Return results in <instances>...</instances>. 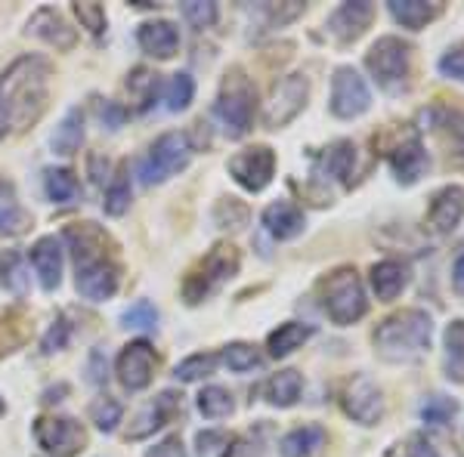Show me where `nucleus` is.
Masks as SVG:
<instances>
[{"mask_svg": "<svg viewBox=\"0 0 464 457\" xmlns=\"http://www.w3.org/2000/svg\"><path fill=\"white\" fill-rule=\"evenodd\" d=\"M50 62L44 56H22L0 74V121L10 130H28L47 109Z\"/></svg>", "mask_w": 464, "mask_h": 457, "instance_id": "f257e3e1", "label": "nucleus"}, {"mask_svg": "<svg viewBox=\"0 0 464 457\" xmlns=\"http://www.w3.org/2000/svg\"><path fill=\"white\" fill-rule=\"evenodd\" d=\"M65 242L74 253V266H78V294L102 303V300L115 297L118 281H121V269L111 257V238L96 223H78V226L65 229Z\"/></svg>", "mask_w": 464, "mask_h": 457, "instance_id": "f03ea898", "label": "nucleus"}, {"mask_svg": "<svg viewBox=\"0 0 464 457\" xmlns=\"http://www.w3.org/2000/svg\"><path fill=\"white\" fill-rule=\"evenodd\" d=\"M433 321L424 309L393 312L375 328V352L391 365H411L430 349Z\"/></svg>", "mask_w": 464, "mask_h": 457, "instance_id": "7ed1b4c3", "label": "nucleus"}, {"mask_svg": "<svg viewBox=\"0 0 464 457\" xmlns=\"http://www.w3.org/2000/svg\"><path fill=\"white\" fill-rule=\"evenodd\" d=\"M257 111V87L245 74V69H229L217 93V118L223 121L229 139H242L254 124Z\"/></svg>", "mask_w": 464, "mask_h": 457, "instance_id": "20e7f679", "label": "nucleus"}, {"mask_svg": "<svg viewBox=\"0 0 464 457\" xmlns=\"http://www.w3.org/2000/svg\"><path fill=\"white\" fill-rule=\"evenodd\" d=\"M365 69L375 78V84L391 96H400L409 90L411 78V47L402 37H378L372 50L365 53Z\"/></svg>", "mask_w": 464, "mask_h": 457, "instance_id": "39448f33", "label": "nucleus"}, {"mask_svg": "<svg viewBox=\"0 0 464 457\" xmlns=\"http://www.w3.org/2000/svg\"><path fill=\"white\" fill-rule=\"evenodd\" d=\"M322 306H325L328 319L341 328L356 325V321L369 312L365 288H362V281H359L353 266L334 269V272L322 281Z\"/></svg>", "mask_w": 464, "mask_h": 457, "instance_id": "423d86ee", "label": "nucleus"}, {"mask_svg": "<svg viewBox=\"0 0 464 457\" xmlns=\"http://www.w3.org/2000/svg\"><path fill=\"white\" fill-rule=\"evenodd\" d=\"M238 247L236 244H214L211 251L205 253V257L198 260L196 269H192L189 275H186L183 281V297L186 303H201V300H208L214 294V290H220L223 284H227L232 275L238 272Z\"/></svg>", "mask_w": 464, "mask_h": 457, "instance_id": "0eeeda50", "label": "nucleus"}, {"mask_svg": "<svg viewBox=\"0 0 464 457\" xmlns=\"http://www.w3.org/2000/svg\"><path fill=\"white\" fill-rule=\"evenodd\" d=\"M189 137L186 133H164V137L155 139V146L146 152V158L140 161V179H143V186H159L189 167Z\"/></svg>", "mask_w": 464, "mask_h": 457, "instance_id": "6e6552de", "label": "nucleus"}, {"mask_svg": "<svg viewBox=\"0 0 464 457\" xmlns=\"http://www.w3.org/2000/svg\"><path fill=\"white\" fill-rule=\"evenodd\" d=\"M306 100H310V81L304 74H285L269 90V100L264 106V124L269 130L288 127L306 109Z\"/></svg>", "mask_w": 464, "mask_h": 457, "instance_id": "1a4fd4ad", "label": "nucleus"}, {"mask_svg": "<svg viewBox=\"0 0 464 457\" xmlns=\"http://www.w3.org/2000/svg\"><path fill=\"white\" fill-rule=\"evenodd\" d=\"M372 106L369 84L362 81L353 65H341L332 78V115L341 121H353V118L365 115Z\"/></svg>", "mask_w": 464, "mask_h": 457, "instance_id": "9d476101", "label": "nucleus"}, {"mask_svg": "<svg viewBox=\"0 0 464 457\" xmlns=\"http://www.w3.org/2000/svg\"><path fill=\"white\" fill-rule=\"evenodd\" d=\"M341 405L347 411V417H353L356 424L362 426H375L381 417H384V393L372 377L365 374H353L347 380L341 393Z\"/></svg>", "mask_w": 464, "mask_h": 457, "instance_id": "9b49d317", "label": "nucleus"}, {"mask_svg": "<svg viewBox=\"0 0 464 457\" xmlns=\"http://www.w3.org/2000/svg\"><path fill=\"white\" fill-rule=\"evenodd\" d=\"M34 439L47 454L53 457H74L87 445V433L74 417H41L34 424Z\"/></svg>", "mask_w": 464, "mask_h": 457, "instance_id": "f8f14e48", "label": "nucleus"}, {"mask_svg": "<svg viewBox=\"0 0 464 457\" xmlns=\"http://www.w3.org/2000/svg\"><path fill=\"white\" fill-rule=\"evenodd\" d=\"M229 174L242 189L248 192H264L269 183H273L276 174V155L269 146H251L245 152H238L236 158L229 161Z\"/></svg>", "mask_w": 464, "mask_h": 457, "instance_id": "ddd939ff", "label": "nucleus"}, {"mask_svg": "<svg viewBox=\"0 0 464 457\" xmlns=\"http://www.w3.org/2000/svg\"><path fill=\"white\" fill-rule=\"evenodd\" d=\"M155 368H159V356H155V349L149 347L146 340L127 343L121 349V356H118V380H121L130 393H140V389H146L152 384Z\"/></svg>", "mask_w": 464, "mask_h": 457, "instance_id": "4468645a", "label": "nucleus"}, {"mask_svg": "<svg viewBox=\"0 0 464 457\" xmlns=\"http://www.w3.org/2000/svg\"><path fill=\"white\" fill-rule=\"evenodd\" d=\"M461 220H464V189L461 186H443V189L430 198L424 223H428L437 235H449V232H455L461 226Z\"/></svg>", "mask_w": 464, "mask_h": 457, "instance_id": "2eb2a0df", "label": "nucleus"}, {"mask_svg": "<svg viewBox=\"0 0 464 457\" xmlns=\"http://www.w3.org/2000/svg\"><path fill=\"white\" fill-rule=\"evenodd\" d=\"M375 19V6L369 0H356V4H341L338 10L328 16V32L334 34L338 43H353L365 34V28Z\"/></svg>", "mask_w": 464, "mask_h": 457, "instance_id": "dca6fc26", "label": "nucleus"}, {"mask_svg": "<svg viewBox=\"0 0 464 457\" xmlns=\"http://www.w3.org/2000/svg\"><path fill=\"white\" fill-rule=\"evenodd\" d=\"M387 161H391V170H393L396 183H400V186H415L418 179L424 176V170H428V148H424V142H421L418 133H411L409 139H402L400 146L387 155Z\"/></svg>", "mask_w": 464, "mask_h": 457, "instance_id": "f3484780", "label": "nucleus"}, {"mask_svg": "<svg viewBox=\"0 0 464 457\" xmlns=\"http://www.w3.org/2000/svg\"><path fill=\"white\" fill-rule=\"evenodd\" d=\"M430 130H437L449 146V161L452 167L464 170V115L461 111H446V109H430L428 115Z\"/></svg>", "mask_w": 464, "mask_h": 457, "instance_id": "a211bd4d", "label": "nucleus"}, {"mask_svg": "<svg viewBox=\"0 0 464 457\" xmlns=\"http://www.w3.org/2000/svg\"><path fill=\"white\" fill-rule=\"evenodd\" d=\"M264 226L276 242H291V238H297L306 229V216L291 201H273L264 211Z\"/></svg>", "mask_w": 464, "mask_h": 457, "instance_id": "6ab92c4d", "label": "nucleus"}, {"mask_svg": "<svg viewBox=\"0 0 464 457\" xmlns=\"http://www.w3.org/2000/svg\"><path fill=\"white\" fill-rule=\"evenodd\" d=\"M32 263L37 269V279H41L44 290H56L63 281V244L59 238L47 235L32 247Z\"/></svg>", "mask_w": 464, "mask_h": 457, "instance_id": "aec40b11", "label": "nucleus"}, {"mask_svg": "<svg viewBox=\"0 0 464 457\" xmlns=\"http://www.w3.org/2000/svg\"><path fill=\"white\" fill-rule=\"evenodd\" d=\"M28 34L41 37V41H47L50 47H56V50L74 47V28H69V22L59 16L56 10H50V6L37 10L34 16L28 19Z\"/></svg>", "mask_w": 464, "mask_h": 457, "instance_id": "412c9836", "label": "nucleus"}, {"mask_svg": "<svg viewBox=\"0 0 464 457\" xmlns=\"http://www.w3.org/2000/svg\"><path fill=\"white\" fill-rule=\"evenodd\" d=\"M409 281L411 272L400 260H381V263L372 266V290H375L381 303H391V300L400 297L409 288Z\"/></svg>", "mask_w": 464, "mask_h": 457, "instance_id": "4be33fe9", "label": "nucleus"}, {"mask_svg": "<svg viewBox=\"0 0 464 457\" xmlns=\"http://www.w3.org/2000/svg\"><path fill=\"white\" fill-rule=\"evenodd\" d=\"M137 41H140V47H143V53L155 56V59H170L179 47V32L174 28V22L159 19V22L140 25Z\"/></svg>", "mask_w": 464, "mask_h": 457, "instance_id": "5701e85b", "label": "nucleus"}, {"mask_svg": "<svg viewBox=\"0 0 464 457\" xmlns=\"http://www.w3.org/2000/svg\"><path fill=\"white\" fill-rule=\"evenodd\" d=\"M179 411V395L177 393H161L159 399H155L143 414L133 421V426L127 430V439H146L149 433H155L159 426H164L170 421V414H177Z\"/></svg>", "mask_w": 464, "mask_h": 457, "instance_id": "b1692460", "label": "nucleus"}, {"mask_svg": "<svg viewBox=\"0 0 464 457\" xmlns=\"http://www.w3.org/2000/svg\"><path fill=\"white\" fill-rule=\"evenodd\" d=\"M319 167L325 176L338 179V183L350 186L353 183V170H356V146L350 139H338L319 155Z\"/></svg>", "mask_w": 464, "mask_h": 457, "instance_id": "393cba45", "label": "nucleus"}, {"mask_svg": "<svg viewBox=\"0 0 464 457\" xmlns=\"http://www.w3.org/2000/svg\"><path fill=\"white\" fill-rule=\"evenodd\" d=\"M387 6H391V16L409 32H421L424 25H430L443 13L440 0H391Z\"/></svg>", "mask_w": 464, "mask_h": 457, "instance_id": "a878e982", "label": "nucleus"}, {"mask_svg": "<svg viewBox=\"0 0 464 457\" xmlns=\"http://www.w3.org/2000/svg\"><path fill=\"white\" fill-rule=\"evenodd\" d=\"M32 226V214L19 205L16 189L6 179H0V235L16 238Z\"/></svg>", "mask_w": 464, "mask_h": 457, "instance_id": "bb28decb", "label": "nucleus"}, {"mask_svg": "<svg viewBox=\"0 0 464 457\" xmlns=\"http://www.w3.org/2000/svg\"><path fill=\"white\" fill-rule=\"evenodd\" d=\"M443 374L452 384L464 386V319L446 325L443 334Z\"/></svg>", "mask_w": 464, "mask_h": 457, "instance_id": "cd10ccee", "label": "nucleus"}, {"mask_svg": "<svg viewBox=\"0 0 464 457\" xmlns=\"http://www.w3.org/2000/svg\"><path fill=\"white\" fill-rule=\"evenodd\" d=\"M328 433L319 424H304L282 439V457H313L325 448Z\"/></svg>", "mask_w": 464, "mask_h": 457, "instance_id": "c85d7f7f", "label": "nucleus"}, {"mask_svg": "<svg viewBox=\"0 0 464 457\" xmlns=\"http://www.w3.org/2000/svg\"><path fill=\"white\" fill-rule=\"evenodd\" d=\"M310 337H313L310 325H301V321H285V325H279L273 334H269L266 349H269V356H273V358H285L295 349H301Z\"/></svg>", "mask_w": 464, "mask_h": 457, "instance_id": "c756f323", "label": "nucleus"}, {"mask_svg": "<svg viewBox=\"0 0 464 457\" xmlns=\"http://www.w3.org/2000/svg\"><path fill=\"white\" fill-rule=\"evenodd\" d=\"M301 389H304V377L288 368V371L273 374V377L266 380L264 395L269 405H276V408H291V405L301 399Z\"/></svg>", "mask_w": 464, "mask_h": 457, "instance_id": "7c9ffc66", "label": "nucleus"}, {"mask_svg": "<svg viewBox=\"0 0 464 457\" xmlns=\"http://www.w3.org/2000/svg\"><path fill=\"white\" fill-rule=\"evenodd\" d=\"M44 186H47V198L53 201V205H74L81 195L78 176H74L69 167H50L47 174H44Z\"/></svg>", "mask_w": 464, "mask_h": 457, "instance_id": "2f4dec72", "label": "nucleus"}, {"mask_svg": "<svg viewBox=\"0 0 464 457\" xmlns=\"http://www.w3.org/2000/svg\"><path fill=\"white\" fill-rule=\"evenodd\" d=\"M81 139H84V115H81V109H72L63 118V124L56 127L53 148L59 155H74L81 148Z\"/></svg>", "mask_w": 464, "mask_h": 457, "instance_id": "473e14b6", "label": "nucleus"}, {"mask_svg": "<svg viewBox=\"0 0 464 457\" xmlns=\"http://www.w3.org/2000/svg\"><path fill=\"white\" fill-rule=\"evenodd\" d=\"M232 408H236V402H232V393L223 386H208L198 393V411L205 417H211V421H217V417H229Z\"/></svg>", "mask_w": 464, "mask_h": 457, "instance_id": "72a5a7b5", "label": "nucleus"}, {"mask_svg": "<svg viewBox=\"0 0 464 457\" xmlns=\"http://www.w3.org/2000/svg\"><path fill=\"white\" fill-rule=\"evenodd\" d=\"M102 207H106V214H109V216H121V214H127V207H130V176H127V167H121L115 176H111Z\"/></svg>", "mask_w": 464, "mask_h": 457, "instance_id": "f704fd0d", "label": "nucleus"}, {"mask_svg": "<svg viewBox=\"0 0 464 457\" xmlns=\"http://www.w3.org/2000/svg\"><path fill=\"white\" fill-rule=\"evenodd\" d=\"M455 414H459V402L449 399V395H430L428 402L421 405V421L428 426H446L455 421Z\"/></svg>", "mask_w": 464, "mask_h": 457, "instance_id": "c9c22d12", "label": "nucleus"}, {"mask_svg": "<svg viewBox=\"0 0 464 457\" xmlns=\"http://www.w3.org/2000/svg\"><path fill=\"white\" fill-rule=\"evenodd\" d=\"M192 96H196V81L186 71L174 74V78L168 81V87H164V102H168L170 111H183L192 102Z\"/></svg>", "mask_w": 464, "mask_h": 457, "instance_id": "e433bc0d", "label": "nucleus"}, {"mask_svg": "<svg viewBox=\"0 0 464 457\" xmlns=\"http://www.w3.org/2000/svg\"><path fill=\"white\" fill-rule=\"evenodd\" d=\"M217 362H220V358H217L214 352H198V356H189L186 362L177 365L174 377L183 380V384H192V380H201V377H208V374H214Z\"/></svg>", "mask_w": 464, "mask_h": 457, "instance_id": "4c0bfd02", "label": "nucleus"}, {"mask_svg": "<svg viewBox=\"0 0 464 457\" xmlns=\"http://www.w3.org/2000/svg\"><path fill=\"white\" fill-rule=\"evenodd\" d=\"M90 421L96 424V430L111 433L118 424H121V402L111 399V395H102V399H96L93 405H90Z\"/></svg>", "mask_w": 464, "mask_h": 457, "instance_id": "58836bf2", "label": "nucleus"}, {"mask_svg": "<svg viewBox=\"0 0 464 457\" xmlns=\"http://www.w3.org/2000/svg\"><path fill=\"white\" fill-rule=\"evenodd\" d=\"M25 340V321L19 312H0V356L13 352Z\"/></svg>", "mask_w": 464, "mask_h": 457, "instance_id": "ea45409f", "label": "nucleus"}, {"mask_svg": "<svg viewBox=\"0 0 464 457\" xmlns=\"http://www.w3.org/2000/svg\"><path fill=\"white\" fill-rule=\"evenodd\" d=\"M223 362L229 365V371H254L260 365V352L251 347V343H229L227 349H223Z\"/></svg>", "mask_w": 464, "mask_h": 457, "instance_id": "a19ab883", "label": "nucleus"}, {"mask_svg": "<svg viewBox=\"0 0 464 457\" xmlns=\"http://www.w3.org/2000/svg\"><path fill=\"white\" fill-rule=\"evenodd\" d=\"M124 328H133V331H155V325H159V309H155L149 300H140V303H133L130 309L121 316Z\"/></svg>", "mask_w": 464, "mask_h": 457, "instance_id": "79ce46f5", "label": "nucleus"}, {"mask_svg": "<svg viewBox=\"0 0 464 457\" xmlns=\"http://www.w3.org/2000/svg\"><path fill=\"white\" fill-rule=\"evenodd\" d=\"M155 87H159V74H152L149 69H137L130 74V81H127V90H130V96H137L140 109H146L152 102Z\"/></svg>", "mask_w": 464, "mask_h": 457, "instance_id": "37998d69", "label": "nucleus"}, {"mask_svg": "<svg viewBox=\"0 0 464 457\" xmlns=\"http://www.w3.org/2000/svg\"><path fill=\"white\" fill-rule=\"evenodd\" d=\"M437 69H440V74H443V78L464 84V41L452 43V47H449L446 53L440 56Z\"/></svg>", "mask_w": 464, "mask_h": 457, "instance_id": "c03bdc74", "label": "nucleus"}, {"mask_svg": "<svg viewBox=\"0 0 464 457\" xmlns=\"http://www.w3.org/2000/svg\"><path fill=\"white\" fill-rule=\"evenodd\" d=\"M217 223H220L223 229H242L245 220H248V207L242 205V201L236 198H223L220 205H217Z\"/></svg>", "mask_w": 464, "mask_h": 457, "instance_id": "a18cd8bd", "label": "nucleus"}, {"mask_svg": "<svg viewBox=\"0 0 464 457\" xmlns=\"http://www.w3.org/2000/svg\"><path fill=\"white\" fill-rule=\"evenodd\" d=\"M183 16L196 28H211L217 22V4H211V0H186Z\"/></svg>", "mask_w": 464, "mask_h": 457, "instance_id": "49530a36", "label": "nucleus"}, {"mask_svg": "<svg viewBox=\"0 0 464 457\" xmlns=\"http://www.w3.org/2000/svg\"><path fill=\"white\" fill-rule=\"evenodd\" d=\"M74 16L81 19V25L87 28L90 34H102L106 32V10L100 4H74Z\"/></svg>", "mask_w": 464, "mask_h": 457, "instance_id": "de8ad7c7", "label": "nucleus"}, {"mask_svg": "<svg viewBox=\"0 0 464 457\" xmlns=\"http://www.w3.org/2000/svg\"><path fill=\"white\" fill-rule=\"evenodd\" d=\"M4 281L13 294H25L28 279H25V263H22L19 253H6V263H4Z\"/></svg>", "mask_w": 464, "mask_h": 457, "instance_id": "09e8293b", "label": "nucleus"}, {"mask_svg": "<svg viewBox=\"0 0 464 457\" xmlns=\"http://www.w3.org/2000/svg\"><path fill=\"white\" fill-rule=\"evenodd\" d=\"M65 343H69V325H65V319L59 316V319L53 321V325H50V331L44 334L41 349L47 352V356H53V352L65 349Z\"/></svg>", "mask_w": 464, "mask_h": 457, "instance_id": "8fccbe9b", "label": "nucleus"}, {"mask_svg": "<svg viewBox=\"0 0 464 457\" xmlns=\"http://www.w3.org/2000/svg\"><path fill=\"white\" fill-rule=\"evenodd\" d=\"M223 445H227L223 433H198V457H217Z\"/></svg>", "mask_w": 464, "mask_h": 457, "instance_id": "3c124183", "label": "nucleus"}, {"mask_svg": "<svg viewBox=\"0 0 464 457\" xmlns=\"http://www.w3.org/2000/svg\"><path fill=\"white\" fill-rule=\"evenodd\" d=\"M406 457H440V452L433 448V442L424 433H415V436H409Z\"/></svg>", "mask_w": 464, "mask_h": 457, "instance_id": "603ef678", "label": "nucleus"}, {"mask_svg": "<svg viewBox=\"0 0 464 457\" xmlns=\"http://www.w3.org/2000/svg\"><path fill=\"white\" fill-rule=\"evenodd\" d=\"M96 111H100L102 124H106L109 130H118V127L124 124V118H127V111L121 106H115V102H100V106H96Z\"/></svg>", "mask_w": 464, "mask_h": 457, "instance_id": "864d4df0", "label": "nucleus"}, {"mask_svg": "<svg viewBox=\"0 0 464 457\" xmlns=\"http://www.w3.org/2000/svg\"><path fill=\"white\" fill-rule=\"evenodd\" d=\"M223 457H264V448L251 439H236L232 445H227Z\"/></svg>", "mask_w": 464, "mask_h": 457, "instance_id": "5fc2aeb1", "label": "nucleus"}, {"mask_svg": "<svg viewBox=\"0 0 464 457\" xmlns=\"http://www.w3.org/2000/svg\"><path fill=\"white\" fill-rule=\"evenodd\" d=\"M106 377H109L106 352L93 349V352H90V380H93V384H106Z\"/></svg>", "mask_w": 464, "mask_h": 457, "instance_id": "6e6d98bb", "label": "nucleus"}, {"mask_svg": "<svg viewBox=\"0 0 464 457\" xmlns=\"http://www.w3.org/2000/svg\"><path fill=\"white\" fill-rule=\"evenodd\" d=\"M146 457H186V452H183V442H179V436H168L164 442H159V445H155Z\"/></svg>", "mask_w": 464, "mask_h": 457, "instance_id": "4d7b16f0", "label": "nucleus"}, {"mask_svg": "<svg viewBox=\"0 0 464 457\" xmlns=\"http://www.w3.org/2000/svg\"><path fill=\"white\" fill-rule=\"evenodd\" d=\"M452 288L464 297V247L455 253V260H452Z\"/></svg>", "mask_w": 464, "mask_h": 457, "instance_id": "13d9d810", "label": "nucleus"}, {"mask_svg": "<svg viewBox=\"0 0 464 457\" xmlns=\"http://www.w3.org/2000/svg\"><path fill=\"white\" fill-rule=\"evenodd\" d=\"M4 411H6V405H4V399H0V414H4Z\"/></svg>", "mask_w": 464, "mask_h": 457, "instance_id": "bf43d9fd", "label": "nucleus"}]
</instances>
